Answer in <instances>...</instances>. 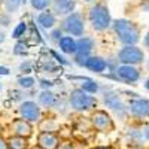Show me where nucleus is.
<instances>
[{"instance_id": "41", "label": "nucleus", "mask_w": 149, "mask_h": 149, "mask_svg": "<svg viewBox=\"0 0 149 149\" xmlns=\"http://www.w3.org/2000/svg\"><path fill=\"white\" fill-rule=\"evenodd\" d=\"M145 88L149 91V78H148V79H146V82H145Z\"/></svg>"}, {"instance_id": "8", "label": "nucleus", "mask_w": 149, "mask_h": 149, "mask_svg": "<svg viewBox=\"0 0 149 149\" xmlns=\"http://www.w3.org/2000/svg\"><path fill=\"white\" fill-rule=\"evenodd\" d=\"M127 110L131 113V116L137 118V119H143L149 116V100L143 97H134L128 102Z\"/></svg>"}, {"instance_id": "3", "label": "nucleus", "mask_w": 149, "mask_h": 149, "mask_svg": "<svg viewBox=\"0 0 149 149\" xmlns=\"http://www.w3.org/2000/svg\"><path fill=\"white\" fill-rule=\"evenodd\" d=\"M69 104L76 112H86L97 106V98L88 93L82 91L81 88H74L69 95Z\"/></svg>"}, {"instance_id": "47", "label": "nucleus", "mask_w": 149, "mask_h": 149, "mask_svg": "<svg viewBox=\"0 0 149 149\" xmlns=\"http://www.w3.org/2000/svg\"><path fill=\"white\" fill-rule=\"evenodd\" d=\"M148 70H149V60H148Z\"/></svg>"}, {"instance_id": "26", "label": "nucleus", "mask_w": 149, "mask_h": 149, "mask_svg": "<svg viewBox=\"0 0 149 149\" xmlns=\"http://www.w3.org/2000/svg\"><path fill=\"white\" fill-rule=\"evenodd\" d=\"M26 30H27V22H26V21H21L18 26L15 27V30L12 31V37H14V39H19V37L24 36Z\"/></svg>"}, {"instance_id": "14", "label": "nucleus", "mask_w": 149, "mask_h": 149, "mask_svg": "<svg viewBox=\"0 0 149 149\" xmlns=\"http://www.w3.org/2000/svg\"><path fill=\"white\" fill-rule=\"evenodd\" d=\"M37 22H39V26L45 30H52L57 24V17L54 15L52 10H42L39 15H37Z\"/></svg>"}, {"instance_id": "9", "label": "nucleus", "mask_w": 149, "mask_h": 149, "mask_svg": "<svg viewBox=\"0 0 149 149\" xmlns=\"http://www.w3.org/2000/svg\"><path fill=\"white\" fill-rule=\"evenodd\" d=\"M116 81L125 82V84H136L140 79V70L136 66H127V64H119L116 70L113 72Z\"/></svg>"}, {"instance_id": "22", "label": "nucleus", "mask_w": 149, "mask_h": 149, "mask_svg": "<svg viewBox=\"0 0 149 149\" xmlns=\"http://www.w3.org/2000/svg\"><path fill=\"white\" fill-rule=\"evenodd\" d=\"M27 0H5V8H6V14H14L19 9L21 5H26Z\"/></svg>"}, {"instance_id": "48", "label": "nucleus", "mask_w": 149, "mask_h": 149, "mask_svg": "<svg viewBox=\"0 0 149 149\" xmlns=\"http://www.w3.org/2000/svg\"><path fill=\"white\" fill-rule=\"evenodd\" d=\"M0 91H2V84H0Z\"/></svg>"}, {"instance_id": "7", "label": "nucleus", "mask_w": 149, "mask_h": 149, "mask_svg": "<svg viewBox=\"0 0 149 149\" xmlns=\"http://www.w3.org/2000/svg\"><path fill=\"white\" fill-rule=\"evenodd\" d=\"M18 112L22 119L29 121L30 124L33 122H39L40 121V116H42V112H40V107L36 102H31V100H26V102H21L19 103V107H18Z\"/></svg>"}, {"instance_id": "4", "label": "nucleus", "mask_w": 149, "mask_h": 149, "mask_svg": "<svg viewBox=\"0 0 149 149\" xmlns=\"http://www.w3.org/2000/svg\"><path fill=\"white\" fill-rule=\"evenodd\" d=\"M116 60L119 64H127V66H137L145 61V52L137 45L133 46H122L118 54Z\"/></svg>"}, {"instance_id": "1", "label": "nucleus", "mask_w": 149, "mask_h": 149, "mask_svg": "<svg viewBox=\"0 0 149 149\" xmlns=\"http://www.w3.org/2000/svg\"><path fill=\"white\" fill-rule=\"evenodd\" d=\"M112 29H113L118 40L124 43V46L137 45V42L140 40V29L131 19L127 18L112 19Z\"/></svg>"}, {"instance_id": "44", "label": "nucleus", "mask_w": 149, "mask_h": 149, "mask_svg": "<svg viewBox=\"0 0 149 149\" xmlns=\"http://www.w3.org/2000/svg\"><path fill=\"white\" fill-rule=\"evenodd\" d=\"M84 2H86V3H91V2H94V0H84Z\"/></svg>"}, {"instance_id": "45", "label": "nucleus", "mask_w": 149, "mask_h": 149, "mask_svg": "<svg viewBox=\"0 0 149 149\" xmlns=\"http://www.w3.org/2000/svg\"><path fill=\"white\" fill-rule=\"evenodd\" d=\"M2 5H5V0H0V6H2Z\"/></svg>"}, {"instance_id": "16", "label": "nucleus", "mask_w": 149, "mask_h": 149, "mask_svg": "<svg viewBox=\"0 0 149 149\" xmlns=\"http://www.w3.org/2000/svg\"><path fill=\"white\" fill-rule=\"evenodd\" d=\"M94 46H95V42L93 37L82 36L76 40V52L78 54H91Z\"/></svg>"}, {"instance_id": "23", "label": "nucleus", "mask_w": 149, "mask_h": 149, "mask_svg": "<svg viewBox=\"0 0 149 149\" xmlns=\"http://www.w3.org/2000/svg\"><path fill=\"white\" fill-rule=\"evenodd\" d=\"M30 3H31L33 9L42 12V10L49 9V6L52 5V0H30Z\"/></svg>"}, {"instance_id": "37", "label": "nucleus", "mask_w": 149, "mask_h": 149, "mask_svg": "<svg viewBox=\"0 0 149 149\" xmlns=\"http://www.w3.org/2000/svg\"><path fill=\"white\" fill-rule=\"evenodd\" d=\"M143 43H145V48H148V49H149V31H148V33H146V36H145Z\"/></svg>"}, {"instance_id": "5", "label": "nucleus", "mask_w": 149, "mask_h": 149, "mask_svg": "<svg viewBox=\"0 0 149 149\" xmlns=\"http://www.w3.org/2000/svg\"><path fill=\"white\" fill-rule=\"evenodd\" d=\"M61 30L63 33H67L69 36H78L82 37L85 31V19L79 12H73V14L64 17V19L61 21Z\"/></svg>"}, {"instance_id": "21", "label": "nucleus", "mask_w": 149, "mask_h": 149, "mask_svg": "<svg viewBox=\"0 0 149 149\" xmlns=\"http://www.w3.org/2000/svg\"><path fill=\"white\" fill-rule=\"evenodd\" d=\"M57 128H58V124L52 118L40 119L39 121V130H40V133H55Z\"/></svg>"}, {"instance_id": "19", "label": "nucleus", "mask_w": 149, "mask_h": 149, "mask_svg": "<svg viewBox=\"0 0 149 149\" xmlns=\"http://www.w3.org/2000/svg\"><path fill=\"white\" fill-rule=\"evenodd\" d=\"M74 79H81L82 81L79 88L82 91H85V93H88V94H97L98 91H100V85H98V82H95L91 78H74Z\"/></svg>"}, {"instance_id": "10", "label": "nucleus", "mask_w": 149, "mask_h": 149, "mask_svg": "<svg viewBox=\"0 0 149 149\" xmlns=\"http://www.w3.org/2000/svg\"><path fill=\"white\" fill-rule=\"evenodd\" d=\"M103 102H104V104L107 107H110L113 112H116L118 115L124 116L127 113V106L124 104V102L121 100V97H119V94L116 91L107 88V91L103 94Z\"/></svg>"}, {"instance_id": "6", "label": "nucleus", "mask_w": 149, "mask_h": 149, "mask_svg": "<svg viewBox=\"0 0 149 149\" xmlns=\"http://www.w3.org/2000/svg\"><path fill=\"white\" fill-rule=\"evenodd\" d=\"M91 127L95 131H100V133H110L115 130V122L112 119L110 113L103 109H97L91 113Z\"/></svg>"}, {"instance_id": "11", "label": "nucleus", "mask_w": 149, "mask_h": 149, "mask_svg": "<svg viewBox=\"0 0 149 149\" xmlns=\"http://www.w3.org/2000/svg\"><path fill=\"white\" fill-rule=\"evenodd\" d=\"M9 130H10V136H18V137H24V139H30L33 136V125L22 119V118H17L9 124Z\"/></svg>"}, {"instance_id": "46", "label": "nucleus", "mask_w": 149, "mask_h": 149, "mask_svg": "<svg viewBox=\"0 0 149 149\" xmlns=\"http://www.w3.org/2000/svg\"><path fill=\"white\" fill-rule=\"evenodd\" d=\"M0 26H2V14H0Z\"/></svg>"}, {"instance_id": "13", "label": "nucleus", "mask_w": 149, "mask_h": 149, "mask_svg": "<svg viewBox=\"0 0 149 149\" xmlns=\"http://www.w3.org/2000/svg\"><path fill=\"white\" fill-rule=\"evenodd\" d=\"M61 143L60 136L55 133H39L37 134V146L42 149H58Z\"/></svg>"}, {"instance_id": "29", "label": "nucleus", "mask_w": 149, "mask_h": 149, "mask_svg": "<svg viewBox=\"0 0 149 149\" xmlns=\"http://www.w3.org/2000/svg\"><path fill=\"white\" fill-rule=\"evenodd\" d=\"M51 54L54 55V58H55V60L58 61L60 64H63V66H69V64H70L69 61H67V60H66V58L63 57V55H60V54H57V52L54 51V49H51Z\"/></svg>"}, {"instance_id": "17", "label": "nucleus", "mask_w": 149, "mask_h": 149, "mask_svg": "<svg viewBox=\"0 0 149 149\" xmlns=\"http://www.w3.org/2000/svg\"><path fill=\"white\" fill-rule=\"evenodd\" d=\"M57 103V97L52 91L49 90H42L40 94L37 95V104L42 107H52Z\"/></svg>"}, {"instance_id": "43", "label": "nucleus", "mask_w": 149, "mask_h": 149, "mask_svg": "<svg viewBox=\"0 0 149 149\" xmlns=\"http://www.w3.org/2000/svg\"><path fill=\"white\" fill-rule=\"evenodd\" d=\"M2 131H3V127H2V124H0V136H2Z\"/></svg>"}, {"instance_id": "33", "label": "nucleus", "mask_w": 149, "mask_h": 149, "mask_svg": "<svg viewBox=\"0 0 149 149\" xmlns=\"http://www.w3.org/2000/svg\"><path fill=\"white\" fill-rule=\"evenodd\" d=\"M0 149H9L8 139H5L3 136H0Z\"/></svg>"}, {"instance_id": "34", "label": "nucleus", "mask_w": 149, "mask_h": 149, "mask_svg": "<svg viewBox=\"0 0 149 149\" xmlns=\"http://www.w3.org/2000/svg\"><path fill=\"white\" fill-rule=\"evenodd\" d=\"M9 14H2V26H9Z\"/></svg>"}, {"instance_id": "42", "label": "nucleus", "mask_w": 149, "mask_h": 149, "mask_svg": "<svg viewBox=\"0 0 149 149\" xmlns=\"http://www.w3.org/2000/svg\"><path fill=\"white\" fill-rule=\"evenodd\" d=\"M30 149H42V148H40V146H37V145H34V146H31Z\"/></svg>"}, {"instance_id": "31", "label": "nucleus", "mask_w": 149, "mask_h": 149, "mask_svg": "<svg viewBox=\"0 0 149 149\" xmlns=\"http://www.w3.org/2000/svg\"><path fill=\"white\" fill-rule=\"evenodd\" d=\"M58 149H76V146H74V143L70 142V140H64V142L60 143Z\"/></svg>"}, {"instance_id": "30", "label": "nucleus", "mask_w": 149, "mask_h": 149, "mask_svg": "<svg viewBox=\"0 0 149 149\" xmlns=\"http://www.w3.org/2000/svg\"><path fill=\"white\" fill-rule=\"evenodd\" d=\"M19 70L22 73H30L31 72V63L30 61H24V63H21L19 64Z\"/></svg>"}, {"instance_id": "15", "label": "nucleus", "mask_w": 149, "mask_h": 149, "mask_svg": "<svg viewBox=\"0 0 149 149\" xmlns=\"http://www.w3.org/2000/svg\"><path fill=\"white\" fill-rule=\"evenodd\" d=\"M85 69H88L94 73H103L107 69V61H106V58H103L100 55H91L88 58V61H86Z\"/></svg>"}, {"instance_id": "28", "label": "nucleus", "mask_w": 149, "mask_h": 149, "mask_svg": "<svg viewBox=\"0 0 149 149\" xmlns=\"http://www.w3.org/2000/svg\"><path fill=\"white\" fill-rule=\"evenodd\" d=\"M49 39H51L54 43H60V40L63 39V30L60 27H54L52 31H51V36H49Z\"/></svg>"}, {"instance_id": "39", "label": "nucleus", "mask_w": 149, "mask_h": 149, "mask_svg": "<svg viewBox=\"0 0 149 149\" xmlns=\"http://www.w3.org/2000/svg\"><path fill=\"white\" fill-rule=\"evenodd\" d=\"M145 137L149 140V124H148V127L145 128Z\"/></svg>"}, {"instance_id": "40", "label": "nucleus", "mask_w": 149, "mask_h": 149, "mask_svg": "<svg viewBox=\"0 0 149 149\" xmlns=\"http://www.w3.org/2000/svg\"><path fill=\"white\" fill-rule=\"evenodd\" d=\"M93 149H112L110 146H95V148H93Z\"/></svg>"}, {"instance_id": "12", "label": "nucleus", "mask_w": 149, "mask_h": 149, "mask_svg": "<svg viewBox=\"0 0 149 149\" xmlns=\"http://www.w3.org/2000/svg\"><path fill=\"white\" fill-rule=\"evenodd\" d=\"M52 12L55 17H67L73 14L76 8V0H52Z\"/></svg>"}, {"instance_id": "32", "label": "nucleus", "mask_w": 149, "mask_h": 149, "mask_svg": "<svg viewBox=\"0 0 149 149\" xmlns=\"http://www.w3.org/2000/svg\"><path fill=\"white\" fill-rule=\"evenodd\" d=\"M54 84L51 81H48V79H40V86H42V90H49L52 86Z\"/></svg>"}, {"instance_id": "35", "label": "nucleus", "mask_w": 149, "mask_h": 149, "mask_svg": "<svg viewBox=\"0 0 149 149\" xmlns=\"http://www.w3.org/2000/svg\"><path fill=\"white\" fill-rule=\"evenodd\" d=\"M9 73H10V70H9L8 67L0 66V76H6V74H9Z\"/></svg>"}, {"instance_id": "24", "label": "nucleus", "mask_w": 149, "mask_h": 149, "mask_svg": "<svg viewBox=\"0 0 149 149\" xmlns=\"http://www.w3.org/2000/svg\"><path fill=\"white\" fill-rule=\"evenodd\" d=\"M34 84H36V81L31 76H21V78H18V85L21 86V88H24V90L33 88Z\"/></svg>"}, {"instance_id": "27", "label": "nucleus", "mask_w": 149, "mask_h": 149, "mask_svg": "<svg viewBox=\"0 0 149 149\" xmlns=\"http://www.w3.org/2000/svg\"><path fill=\"white\" fill-rule=\"evenodd\" d=\"M91 57V54H74V58H73V61L76 63L78 66H81V67H85V64H86V61H88V58Z\"/></svg>"}, {"instance_id": "18", "label": "nucleus", "mask_w": 149, "mask_h": 149, "mask_svg": "<svg viewBox=\"0 0 149 149\" xmlns=\"http://www.w3.org/2000/svg\"><path fill=\"white\" fill-rule=\"evenodd\" d=\"M58 46H60V51L64 54H70V55L76 54V39L72 36H63V39L60 40Z\"/></svg>"}, {"instance_id": "25", "label": "nucleus", "mask_w": 149, "mask_h": 149, "mask_svg": "<svg viewBox=\"0 0 149 149\" xmlns=\"http://www.w3.org/2000/svg\"><path fill=\"white\" fill-rule=\"evenodd\" d=\"M27 51H29V43L24 42V40H18L14 46V54L15 55H24V54H27Z\"/></svg>"}, {"instance_id": "36", "label": "nucleus", "mask_w": 149, "mask_h": 149, "mask_svg": "<svg viewBox=\"0 0 149 149\" xmlns=\"http://www.w3.org/2000/svg\"><path fill=\"white\" fill-rule=\"evenodd\" d=\"M142 9L149 12V0H143V2H142Z\"/></svg>"}, {"instance_id": "20", "label": "nucleus", "mask_w": 149, "mask_h": 149, "mask_svg": "<svg viewBox=\"0 0 149 149\" xmlns=\"http://www.w3.org/2000/svg\"><path fill=\"white\" fill-rule=\"evenodd\" d=\"M8 145H9V149H30L29 139L18 137V136H10V137H8Z\"/></svg>"}, {"instance_id": "2", "label": "nucleus", "mask_w": 149, "mask_h": 149, "mask_svg": "<svg viewBox=\"0 0 149 149\" xmlns=\"http://www.w3.org/2000/svg\"><path fill=\"white\" fill-rule=\"evenodd\" d=\"M88 19L91 22V26L97 31H104L109 27H112V17L109 8L104 3H95L88 10Z\"/></svg>"}, {"instance_id": "38", "label": "nucleus", "mask_w": 149, "mask_h": 149, "mask_svg": "<svg viewBox=\"0 0 149 149\" xmlns=\"http://www.w3.org/2000/svg\"><path fill=\"white\" fill-rule=\"evenodd\" d=\"M6 40V33H3V31H0V43H3Z\"/></svg>"}]
</instances>
